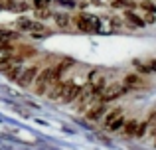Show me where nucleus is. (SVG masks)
I'll use <instances>...</instances> for the list:
<instances>
[{
    "mask_svg": "<svg viewBox=\"0 0 156 150\" xmlns=\"http://www.w3.org/2000/svg\"><path fill=\"white\" fill-rule=\"evenodd\" d=\"M61 71H63V67H48V69L40 71L38 77H36V81H34V91L38 93V95L48 93L50 85H51L55 79H59Z\"/></svg>",
    "mask_w": 156,
    "mask_h": 150,
    "instance_id": "nucleus-1",
    "label": "nucleus"
},
{
    "mask_svg": "<svg viewBox=\"0 0 156 150\" xmlns=\"http://www.w3.org/2000/svg\"><path fill=\"white\" fill-rule=\"evenodd\" d=\"M81 91H83V87L75 85V81H65V83H63V91H61L59 99L63 101V103H71V101L79 99Z\"/></svg>",
    "mask_w": 156,
    "mask_h": 150,
    "instance_id": "nucleus-2",
    "label": "nucleus"
},
{
    "mask_svg": "<svg viewBox=\"0 0 156 150\" xmlns=\"http://www.w3.org/2000/svg\"><path fill=\"white\" fill-rule=\"evenodd\" d=\"M40 73V67L38 65H30V67H24L22 75L18 77V83L22 85V87H30L32 83L36 81V77Z\"/></svg>",
    "mask_w": 156,
    "mask_h": 150,
    "instance_id": "nucleus-3",
    "label": "nucleus"
},
{
    "mask_svg": "<svg viewBox=\"0 0 156 150\" xmlns=\"http://www.w3.org/2000/svg\"><path fill=\"white\" fill-rule=\"evenodd\" d=\"M75 24H77V28H79V30H83V32L97 30V26H99L97 18H93V16H89V14H79L75 18Z\"/></svg>",
    "mask_w": 156,
    "mask_h": 150,
    "instance_id": "nucleus-4",
    "label": "nucleus"
},
{
    "mask_svg": "<svg viewBox=\"0 0 156 150\" xmlns=\"http://www.w3.org/2000/svg\"><path fill=\"white\" fill-rule=\"evenodd\" d=\"M18 28H20V32H28V34H34V36H44L46 32H42L44 30V26H40L38 22H32V20H20L18 22Z\"/></svg>",
    "mask_w": 156,
    "mask_h": 150,
    "instance_id": "nucleus-5",
    "label": "nucleus"
},
{
    "mask_svg": "<svg viewBox=\"0 0 156 150\" xmlns=\"http://www.w3.org/2000/svg\"><path fill=\"white\" fill-rule=\"evenodd\" d=\"M126 91H129V87H126V85H113V87H109L103 95H101V101L109 103V101L117 99L119 95H122V93H126Z\"/></svg>",
    "mask_w": 156,
    "mask_h": 150,
    "instance_id": "nucleus-6",
    "label": "nucleus"
},
{
    "mask_svg": "<svg viewBox=\"0 0 156 150\" xmlns=\"http://www.w3.org/2000/svg\"><path fill=\"white\" fill-rule=\"evenodd\" d=\"M105 101H95V105H93V109H89V113H87V117L91 120H99L101 117H103V113H105Z\"/></svg>",
    "mask_w": 156,
    "mask_h": 150,
    "instance_id": "nucleus-7",
    "label": "nucleus"
},
{
    "mask_svg": "<svg viewBox=\"0 0 156 150\" xmlns=\"http://www.w3.org/2000/svg\"><path fill=\"white\" fill-rule=\"evenodd\" d=\"M61 91H63V81H59V79H55L53 83L50 85V89H48V93L46 95L50 97V99H53V101H57L61 97Z\"/></svg>",
    "mask_w": 156,
    "mask_h": 150,
    "instance_id": "nucleus-8",
    "label": "nucleus"
},
{
    "mask_svg": "<svg viewBox=\"0 0 156 150\" xmlns=\"http://www.w3.org/2000/svg\"><path fill=\"white\" fill-rule=\"evenodd\" d=\"M136 128H138V120L136 119L125 120V124H122V134L125 136H134L136 134Z\"/></svg>",
    "mask_w": 156,
    "mask_h": 150,
    "instance_id": "nucleus-9",
    "label": "nucleus"
},
{
    "mask_svg": "<svg viewBox=\"0 0 156 150\" xmlns=\"http://www.w3.org/2000/svg\"><path fill=\"white\" fill-rule=\"evenodd\" d=\"M121 115H122V109H119V107L113 109V111H109V113L105 115V119H103V124H105V127H109V124L113 123L117 117H121Z\"/></svg>",
    "mask_w": 156,
    "mask_h": 150,
    "instance_id": "nucleus-10",
    "label": "nucleus"
},
{
    "mask_svg": "<svg viewBox=\"0 0 156 150\" xmlns=\"http://www.w3.org/2000/svg\"><path fill=\"white\" fill-rule=\"evenodd\" d=\"M122 124H125V119H122V115H121V117H117V119H115L107 128H109V131H121Z\"/></svg>",
    "mask_w": 156,
    "mask_h": 150,
    "instance_id": "nucleus-11",
    "label": "nucleus"
},
{
    "mask_svg": "<svg viewBox=\"0 0 156 150\" xmlns=\"http://www.w3.org/2000/svg\"><path fill=\"white\" fill-rule=\"evenodd\" d=\"M16 38H18V34H14V32L0 30V40H2V42H10V40H16Z\"/></svg>",
    "mask_w": 156,
    "mask_h": 150,
    "instance_id": "nucleus-12",
    "label": "nucleus"
},
{
    "mask_svg": "<svg viewBox=\"0 0 156 150\" xmlns=\"http://www.w3.org/2000/svg\"><path fill=\"white\" fill-rule=\"evenodd\" d=\"M140 8H142V10H146V12H150V14H154V12H156V6H154L152 2H148V0L140 2Z\"/></svg>",
    "mask_w": 156,
    "mask_h": 150,
    "instance_id": "nucleus-13",
    "label": "nucleus"
},
{
    "mask_svg": "<svg viewBox=\"0 0 156 150\" xmlns=\"http://www.w3.org/2000/svg\"><path fill=\"white\" fill-rule=\"evenodd\" d=\"M55 22H57V26H67V22H69V18H67V16H65V14H57L55 16Z\"/></svg>",
    "mask_w": 156,
    "mask_h": 150,
    "instance_id": "nucleus-14",
    "label": "nucleus"
},
{
    "mask_svg": "<svg viewBox=\"0 0 156 150\" xmlns=\"http://www.w3.org/2000/svg\"><path fill=\"white\" fill-rule=\"evenodd\" d=\"M138 83V75H126L125 85H136Z\"/></svg>",
    "mask_w": 156,
    "mask_h": 150,
    "instance_id": "nucleus-15",
    "label": "nucleus"
},
{
    "mask_svg": "<svg viewBox=\"0 0 156 150\" xmlns=\"http://www.w3.org/2000/svg\"><path fill=\"white\" fill-rule=\"evenodd\" d=\"M126 18H129V20H130V22H133V24H136V26H138V28H140V26H142V20H138V18H136V16H133V14H130V12H129V14H126Z\"/></svg>",
    "mask_w": 156,
    "mask_h": 150,
    "instance_id": "nucleus-16",
    "label": "nucleus"
},
{
    "mask_svg": "<svg viewBox=\"0 0 156 150\" xmlns=\"http://www.w3.org/2000/svg\"><path fill=\"white\" fill-rule=\"evenodd\" d=\"M38 16H40V18H48V16H50V12H48L46 8H38Z\"/></svg>",
    "mask_w": 156,
    "mask_h": 150,
    "instance_id": "nucleus-17",
    "label": "nucleus"
}]
</instances>
